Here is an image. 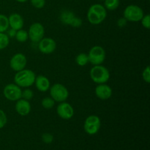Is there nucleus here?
I'll use <instances>...</instances> for the list:
<instances>
[{
  "label": "nucleus",
  "instance_id": "nucleus-26",
  "mask_svg": "<svg viewBox=\"0 0 150 150\" xmlns=\"http://www.w3.org/2000/svg\"><path fill=\"white\" fill-rule=\"evenodd\" d=\"M142 78H143V80L146 83H150V67L149 66L145 67L144 70H143V73H142Z\"/></svg>",
  "mask_w": 150,
  "mask_h": 150
},
{
  "label": "nucleus",
  "instance_id": "nucleus-19",
  "mask_svg": "<svg viewBox=\"0 0 150 150\" xmlns=\"http://www.w3.org/2000/svg\"><path fill=\"white\" fill-rule=\"evenodd\" d=\"M16 40L19 42H25L29 38V35H28V32H26L24 29H21L19 30L16 31Z\"/></svg>",
  "mask_w": 150,
  "mask_h": 150
},
{
  "label": "nucleus",
  "instance_id": "nucleus-28",
  "mask_svg": "<svg viewBox=\"0 0 150 150\" xmlns=\"http://www.w3.org/2000/svg\"><path fill=\"white\" fill-rule=\"evenodd\" d=\"M141 21H142V24L144 27L146 28V29H150V16L149 14L144 16Z\"/></svg>",
  "mask_w": 150,
  "mask_h": 150
},
{
  "label": "nucleus",
  "instance_id": "nucleus-13",
  "mask_svg": "<svg viewBox=\"0 0 150 150\" xmlns=\"http://www.w3.org/2000/svg\"><path fill=\"white\" fill-rule=\"evenodd\" d=\"M38 48L44 54H52L57 48V42L51 38H43L38 42Z\"/></svg>",
  "mask_w": 150,
  "mask_h": 150
},
{
  "label": "nucleus",
  "instance_id": "nucleus-21",
  "mask_svg": "<svg viewBox=\"0 0 150 150\" xmlns=\"http://www.w3.org/2000/svg\"><path fill=\"white\" fill-rule=\"evenodd\" d=\"M105 8L108 10H114L120 6V0H104Z\"/></svg>",
  "mask_w": 150,
  "mask_h": 150
},
{
  "label": "nucleus",
  "instance_id": "nucleus-10",
  "mask_svg": "<svg viewBox=\"0 0 150 150\" xmlns=\"http://www.w3.org/2000/svg\"><path fill=\"white\" fill-rule=\"evenodd\" d=\"M62 23L66 25H70L74 28H79L82 25V20L76 17L73 12L70 10H63L59 16Z\"/></svg>",
  "mask_w": 150,
  "mask_h": 150
},
{
  "label": "nucleus",
  "instance_id": "nucleus-18",
  "mask_svg": "<svg viewBox=\"0 0 150 150\" xmlns=\"http://www.w3.org/2000/svg\"><path fill=\"white\" fill-rule=\"evenodd\" d=\"M76 62L78 65L80 67H83V66L86 65L89 62L88 54H84V53H81V54H78L76 57Z\"/></svg>",
  "mask_w": 150,
  "mask_h": 150
},
{
  "label": "nucleus",
  "instance_id": "nucleus-22",
  "mask_svg": "<svg viewBox=\"0 0 150 150\" xmlns=\"http://www.w3.org/2000/svg\"><path fill=\"white\" fill-rule=\"evenodd\" d=\"M41 105L45 109H51L55 105V101L54 100L53 98L51 97H46V98H43L41 101Z\"/></svg>",
  "mask_w": 150,
  "mask_h": 150
},
{
  "label": "nucleus",
  "instance_id": "nucleus-32",
  "mask_svg": "<svg viewBox=\"0 0 150 150\" xmlns=\"http://www.w3.org/2000/svg\"><path fill=\"white\" fill-rule=\"evenodd\" d=\"M16 1H17L18 2H21V3H23V2H26L27 0H16Z\"/></svg>",
  "mask_w": 150,
  "mask_h": 150
},
{
  "label": "nucleus",
  "instance_id": "nucleus-1",
  "mask_svg": "<svg viewBox=\"0 0 150 150\" xmlns=\"http://www.w3.org/2000/svg\"><path fill=\"white\" fill-rule=\"evenodd\" d=\"M106 16V9L102 4H94L88 10L87 19L91 24H100L104 21Z\"/></svg>",
  "mask_w": 150,
  "mask_h": 150
},
{
  "label": "nucleus",
  "instance_id": "nucleus-29",
  "mask_svg": "<svg viewBox=\"0 0 150 150\" xmlns=\"http://www.w3.org/2000/svg\"><path fill=\"white\" fill-rule=\"evenodd\" d=\"M42 142H45V143L50 144L53 142V140H54V137H53V136L51 134L46 133L42 134Z\"/></svg>",
  "mask_w": 150,
  "mask_h": 150
},
{
  "label": "nucleus",
  "instance_id": "nucleus-7",
  "mask_svg": "<svg viewBox=\"0 0 150 150\" xmlns=\"http://www.w3.org/2000/svg\"><path fill=\"white\" fill-rule=\"evenodd\" d=\"M100 120L96 115H90L85 120L83 129L89 135H95L100 128Z\"/></svg>",
  "mask_w": 150,
  "mask_h": 150
},
{
  "label": "nucleus",
  "instance_id": "nucleus-24",
  "mask_svg": "<svg viewBox=\"0 0 150 150\" xmlns=\"http://www.w3.org/2000/svg\"><path fill=\"white\" fill-rule=\"evenodd\" d=\"M34 96V92L32 89H25L24 90L22 91L21 94V98L23 99L26 100H30L31 99H32Z\"/></svg>",
  "mask_w": 150,
  "mask_h": 150
},
{
  "label": "nucleus",
  "instance_id": "nucleus-9",
  "mask_svg": "<svg viewBox=\"0 0 150 150\" xmlns=\"http://www.w3.org/2000/svg\"><path fill=\"white\" fill-rule=\"evenodd\" d=\"M28 35L30 40L33 42H39L45 35V29L40 23H34L29 26Z\"/></svg>",
  "mask_w": 150,
  "mask_h": 150
},
{
  "label": "nucleus",
  "instance_id": "nucleus-2",
  "mask_svg": "<svg viewBox=\"0 0 150 150\" xmlns=\"http://www.w3.org/2000/svg\"><path fill=\"white\" fill-rule=\"evenodd\" d=\"M35 73L29 69H23L17 72L14 76V81L21 88H28L35 83Z\"/></svg>",
  "mask_w": 150,
  "mask_h": 150
},
{
  "label": "nucleus",
  "instance_id": "nucleus-17",
  "mask_svg": "<svg viewBox=\"0 0 150 150\" xmlns=\"http://www.w3.org/2000/svg\"><path fill=\"white\" fill-rule=\"evenodd\" d=\"M35 83L37 89L42 92H47L48 90H49L50 87H51L49 79L42 75L36 76Z\"/></svg>",
  "mask_w": 150,
  "mask_h": 150
},
{
  "label": "nucleus",
  "instance_id": "nucleus-3",
  "mask_svg": "<svg viewBox=\"0 0 150 150\" xmlns=\"http://www.w3.org/2000/svg\"><path fill=\"white\" fill-rule=\"evenodd\" d=\"M90 78L98 84L105 83L110 79V73L108 69L104 66L94 65L90 70Z\"/></svg>",
  "mask_w": 150,
  "mask_h": 150
},
{
  "label": "nucleus",
  "instance_id": "nucleus-27",
  "mask_svg": "<svg viewBox=\"0 0 150 150\" xmlns=\"http://www.w3.org/2000/svg\"><path fill=\"white\" fill-rule=\"evenodd\" d=\"M7 115H6V114L4 112L3 110L0 109V129L3 128L5 126V125L7 124Z\"/></svg>",
  "mask_w": 150,
  "mask_h": 150
},
{
  "label": "nucleus",
  "instance_id": "nucleus-33",
  "mask_svg": "<svg viewBox=\"0 0 150 150\" xmlns=\"http://www.w3.org/2000/svg\"></svg>",
  "mask_w": 150,
  "mask_h": 150
},
{
  "label": "nucleus",
  "instance_id": "nucleus-16",
  "mask_svg": "<svg viewBox=\"0 0 150 150\" xmlns=\"http://www.w3.org/2000/svg\"><path fill=\"white\" fill-rule=\"evenodd\" d=\"M9 26L10 28L18 31L23 27V18L18 13H13L8 17Z\"/></svg>",
  "mask_w": 150,
  "mask_h": 150
},
{
  "label": "nucleus",
  "instance_id": "nucleus-31",
  "mask_svg": "<svg viewBox=\"0 0 150 150\" xmlns=\"http://www.w3.org/2000/svg\"><path fill=\"white\" fill-rule=\"evenodd\" d=\"M6 32H7V36L9 37V38H14V37L16 36V30L12 29V28H10V29H8L7 31H6Z\"/></svg>",
  "mask_w": 150,
  "mask_h": 150
},
{
  "label": "nucleus",
  "instance_id": "nucleus-25",
  "mask_svg": "<svg viewBox=\"0 0 150 150\" xmlns=\"http://www.w3.org/2000/svg\"><path fill=\"white\" fill-rule=\"evenodd\" d=\"M30 2L35 8L41 9L45 6V0H30Z\"/></svg>",
  "mask_w": 150,
  "mask_h": 150
},
{
  "label": "nucleus",
  "instance_id": "nucleus-20",
  "mask_svg": "<svg viewBox=\"0 0 150 150\" xmlns=\"http://www.w3.org/2000/svg\"><path fill=\"white\" fill-rule=\"evenodd\" d=\"M10 28L9 26L8 17L5 15L0 14V32L4 33Z\"/></svg>",
  "mask_w": 150,
  "mask_h": 150
},
{
  "label": "nucleus",
  "instance_id": "nucleus-30",
  "mask_svg": "<svg viewBox=\"0 0 150 150\" xmlns=\"http://www.w3.org/2000/svg\"><path fill=\"white\" fill-rule=\"evenodd\" d=\"M127 21L126 20L124 17L120 18H119L118 21H117V26H118L120 28L125 27V26L127 25Z\"/></svg>",
  "mask_w": 150,
  "mask_h": 150
},
{
  "label": "nucleus",
  "instance_id": "nucleus-8",
  "mask_svg": "<svg viewBox=\"0 0 150 150\" xmlns=\"http://www.w3.org/2000/svg\"><path fill=\"white\" fill-rule=\"evenodd\" d=\"M5 98L10 101H17L21 98V88L16 83H9L6 85L3 90Z\"/></svg>",
  "mask_w": 150,
  "mask_h": 150
},
{
  "label": "nucleus",
  "instance_id": "nucleus-11",
  "mask_svg": "<svg viewBox=\"0 0 150 150\" xmlns=\"http://www.w3.org/2000/svg\"><path fill=\"white\" fill-rule=\"evenodd\" d=\"M27 64V59L24 54L18 53L13 55L10 59V66L13 70L18 72L23 70Z\"/></svg>",
  "mask_w": 150,
  "mask_h": 150
},
{
  "label": "nucleus",
  "instance_id": "nucleus-12",
  "mask_svg": "<svg viewBox=\"0 0 150 150\" xmlns=\"http://www.w3.org/2000/svg\"><path fill=\"white\" fill-rule=\"evenodd\" d=\"M57 112L59 117L63 120H70L74 115V109L68 103H59L57 108Z\"/></svg>",
  "mask_w": 150,
  "mask_h": 150
},
{
  "label": "nucleus",
  "instance_id": "nucleus-5",
  "mask_svg": "<svg viewBox=\"0 0 150 150\" xmlns=\"http://www.w3.org/2000/svg\"><path fill=\"white\" fill-rule=\"evenodd\" d=\"M144 16V11L140 7L135 4L127 6L123 12V16L127 21L139 22Z\"/></svg>",
  "mask_w": 150,
  "mask_h": 150
},
{
  "label": "nucleus",
  "instance_id": "nucleus-6",
  "mask_svg": "<svg viewBox=\"0 0 150 150\" xmlns=\"http://www.w3.org/2000/svg\"><path fill=\"white\" fill-rule=\"evenodd\" d=\"M88 57L91 64L93 65H99L105 61V51L103 47L95 45L89 50Z\"/></svg>",
  "mask_w": 150,
  "mask_h": 150
},
{
  "label": "nucleus",
  "instance_id": "nucleus-23",
  "mask_svg": "<svg viewBox=\"0 0 150 150\" xmlns=\"http://www.w3.org/2000/svg\"><path fill=\"white\" fill-rule=\"evenodd\" d=\"M10 43V38L7 34L0 32V50H3L8 46Z\"/></svg>",
  "mask_w": 150,
  "mask_h": 150
},
{
  "label": "nucleus",
  "instance_id": "nucleus-4",
  "mask_svg": "<svg viewBox=\"0 0 150 150\" xmlns=\"http://www.w3.org/2000/svg\"><path fill=\"white\" fill-rule=\"evenodd\" d=\"M50 95L55 102L62 103L67 100L69 92L67 88L61 83H55L50 87Z\"/></svg>",
  "mask_w": 150,
  "mask_h": 150
},
{
  "label": "nucleus",
  "instance_id": "nucleus-15",
  "mask_svg": "<svg viewBox=\"0 0 150 150\" xmlns=\"http://www.w3.org/2000/svg\"><path fill=\"white\" fill-rule=\"evenodd\" d=\"M16 111L19 115L24 117V116H27L28 114L30 113L31 111V105L29 103V100L21 98L18 100H17L16 103Z\"/></svg>",
  "mask_w": 150,
  "mask_h": 150
},
{
  "label": "nucleus",
  "instance_id": "nucleus-14",
  "mask_svg": "<svg viewBox=\"0 0 150 150\" xmlns=\"http://www.w3.org/2000/svg\"><path fill=\"white\" fill-rule=\"evenodd\" d=\"M95 93L99 99L105 100L109 99L112 95V89L111 86L105 83H101L96 86L95 89Z\"/></svg>",
  "mask_w": 150,
  "mask_h": 150
}]
</instances>
